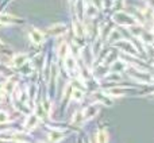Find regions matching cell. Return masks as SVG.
<instances>
[{"label": "cell", "mask_w": 154, "mask_h": 143, "mask_svg": "<svg viewBox=\"0 0 154 143\" xmlns=\"http://www.w3.org/2000/svg\"><path fill=\"white\" fill-rule=\"evenodd\" d=\"M115 22H118L119 24H123V26H134V24H137V20L133 18V16L127 15V14L125 12H118L115 14L114 16Z\"/></svg>", "instance_id": "obj_1"}, {"label": "cell", "mask_w": 154, "mask_h": 143, "mask_svg": "<svg viewBox=\"0 0 154 143\" xmlns=\"http://www.w3.org/2000/svg\"><path fill=\"white\" fill-rule=\"evenodd\" d=\"M30 39L34 43H37V45H39L41 42L43 41V34L39 31V30H31L30 31Z\"/></svg>", "instance_id": "obj_2"}, {"label": "cell", "mask_w": 154, "mask_h": 143, "mask_svg": "<svg viewBox=\"0 0 154 143\" xmlns=\"http://www.w3.org/2000/svg\"><path fill=\"white\" fill-rule=\"evenodd\" d=\"M38 122H39V117H38L37 115H30L26 120V127L27 128H34L35 126L38 124Z\"/></svg>", "instance_id": "obj_3"}, {"label": "cell", "mask_w": 154, "mask_h": 143, "mask_svg": "<svg viewBox=\"0 0 154 143\" xmlns=\"http://www.w3.org/2000/svg\"><path fill=\"white\" fill-rule=\"evenodd\" d=\"M73 30H75V34L77 37H82L84 35V26L81 24V22H75V24H73Z\"/></svg>", "instance_id": "obj_4"}, {"label": "cell", "mask_w": 154, "mask_h": 143, "mask_svg": "<svg viewBox=\"0 0 154 143\" xmlns=\"http://www.w3.org/2000/svg\"><path fill=\"white\" fill-rule=\"evenodd\" d=\"M16 19L14 16H10V15H0V24H11V23H15Z\"/></svg>", "instance_id": "obj_5"}, {"label": "cell", "mask_w": 154, "mask_h": 143, "mask_svg": "<svg viewBox=\"0 0 154 143\" xmlns=\"http://www.w3.org/2000/svg\"><path fill=\"white\" fill-rule=\"evenodd\" d=\"M24 61H26V56L24 54H19V56H16L12 59V65L14 66H20V65L24 64Z\"/></svg>", "instance_id": "obj_6"}, {"label": "cell", "mask_w": 154, "mask_h": 143, "mask_svg": "<svg viewBox=\"0 0 154 143\" xmlns=\"http://www.w3.org/2000/svg\"><path fill=\"white\" fill-rule=\"evenodd\" d=\"M65 66H66V69L69 70V72H72L73 69H75L76 62H75V59H73L70 56H68L66 58H65Z\"/></svg>", "instance_id": "obj_7"}, {"label": "cell", "mask_w": 154, "mask_h": 143, "mask_svg": "<svg viewBox=\"0 0 154 143\" xmlns=\"http://www.w3.org/2000/svg\"><path fill=\"white\" fill-rule=\"evenodd\" d=\"M61 32H64V24H57V26L51 27L49 30V34L51 35H57V34H61Z\"/></svg>", "instance_id": "obj_8"}, {"label": "cell", "mask_w": 154, "mask_h": 143, "mask_svg": "<svg viewBox=\"0 0 154 143\" xmlns=\"http://www.w3.org/2000/svg\"><path fill=\"white\" fill-rule=\"evenodd\" d=\"M61 138H62V134H61V132H58V131H53V132L50 134V141L53 142V143L58 142Z\"/></svg>", "instance_id": "obj_9"}, {"label": "cell", "mask_w": 154, "mask_h": 143, "mask_svg": "<svg viewBox=\"0 0 154 143\" xmlns=\"http://www.w3.org/2000/svg\"><path fill=\"white\" fill-rule=\"evenodd\" d=\"M14 87H15V82H14L12 80H10V81L5 82V85H4V90H5L7 93H11V92H12V89H14Z\"/></svg>", "instance_id": "obj_10"}, {"label": "cell", "mask_w": 154, "mask_h": 143, "mask_svg": "<svg viewBox=\"0 0 154 143\" xmlns=\"http://www.w3.org/2000/svg\"><path fill=\"white\" fill-rule=\"evenodd\" d=\"M97 139H99V143H107V132L106 131L101 130L100 132H99Z\"/></svg>", "instance_id": "obj_11"}, {"label": "cell", "mask_w": 154, "mask_h": 143, "mask_svg": "<svg viewBox=\"0 0 154 143\" xmlns=\"http://www.w3.org/2000/svg\"><path fill=\"white\" fill-rule=\"evenodd\" d=\"M85 14H87V16H93V14H96V8L93 7L92 4H89L87 8H85Z\"/></svg>", "instance_id": "obj_12"}, {"label": "cell", "mask_w": 154, "mask_h": 143, "mask_svg": "<svg viewBox=\"0 0 154 143\" xmlns=\"http://www.w3.org/2000/svg\"><path fill=\"white\" fill-rule=\"evenodd\" d=\"M82 96H84V93H82L81 90H79V89H75L72 92V97L75 99V100H81Z\"/></svg>", "instance_id": "obj_13"}, {"label": "cell", "mask_w": 154, "mask_h": 143, "mask_svg": "<svg viewBox=\"0 0 154 143\" xmlns=\"http://www.w3.org/2000/svg\"><path fill=\"white\" fill-rule=\"evenodd\" d=\"M69 53L68 51V45L66 43H64V45L61 46V49H60V57H62V58H65V56Z\"/></svg>", "instance_id": "obj_14"}, {"label": "cell", "mask_w": 154, "mask_h": 143, "mask_svg": "<svg viewBox=\"0 0 154 143\" xmlns=\"http://www.w3.org/2000/svg\"><path fill=\"white\" fill-rule=\"evenodd\" d=\"M7 120H8L7 114H5V112H0V123H4V122H7Z\"/></svg>", "instance_id": "obj_15"}, {"label": "cell", "mask_w": 154, "mask_h": 143, "mask_svg": "<svg viewBox=\"0 0 154 143\" xmlns=\"http://www.w3.org/2000/svg\"><path fill=\"white\" fill-rule=\"evenodd\" d=\"M3 97H4V96H3V92H0V101L3 100Z\"/></svg>", "instance_id": "obj_16"}]
</instances>
